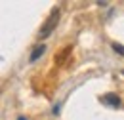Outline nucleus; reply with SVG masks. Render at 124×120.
<instances>
[{"instance_id": "nucleus-1", "label": "nucleus", "mask_w": 124, "mask_h": 120, "mask_svg": "<svg viewBox=\"0 0 124 120\" xmlns=\"http://www.w3.org/2000/svg\"><path fill=\"white\" fill-rule=\"evenodd\" d=\"M57 21H59V8H54V10L50 12V15H48V19L44 21V25H42L40 30H38V38H40V40L48 38V36L52 34V30L55 29Z\"/></svg>"}, {"instance_id": "nucleus-2", "label": "nucleus", "mask_w": 124, "mask_h": 120, "mask_svg": "<svg viewBox=\"0 0 124 120\" xmlns=\"http://www.w3.org/2000/svg\"><path fill=\"white\" fill-rule=\"evenodd\" d=\"M101 103L107 105V107H113V109H118L122 105V101H120V97L116 93H103L101 95Z\"/></svg>"}, {"instance_id": "nucleus-3", "label": "nucleus", "mask_w": 124, "mask_h": 120, "mask_svg": "<svg viewBox=\"0 0 124 120\" xmlns=\"http://www.w3.org/2000/svg\"><path fill=\"white\" fill-rule=\"evenodd\" d=\"M46 52V46H36L34 50H32V53H31V57H29V61H36L42 53Z\"/></svg>"}, {"instance_id": "nucleus-4", "label": "nucleus", "mask_w": 124, "mask_h": 120, "mask_svg": "<svg viewBox=\"0 0 124 120\" xmlns=\"http://www.w3.org/2000/svg\"><path fill=\"white\" fill-rule=\"evenodd\" d=\"M113 50H115L118 55H122V57H124V46L122 44H113Z\"/></svg>"}, {"instance_id": "nucleus-5", "label": "nucleus", "mask_w": 124, "mask_h": 120, "mask_svg": "<svg viewBox=\"0 0 124 120\" xmlns=\"http://www.w3.org/2000/svg\"><path fill=\"white\" fill-rule=\"evenodd\" d=\"M17 120H27V118H25V116H19V118H17Z\"/></svg>"}, {"instance_id": "nucleus-6", "label": "nucleus", "mask_w": 124, "mask_h": 120, "mask_svg": "<svg viewBox=\"0 0 124 120\" xmlns=\"http://www.w3.org/2000/svg\"><path fill=\"white\" fill-rule=\"evenodd\" d=\"M122 75H124V73H122Z\"/></svg>"}]
</instances>
